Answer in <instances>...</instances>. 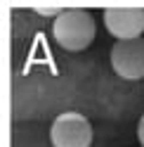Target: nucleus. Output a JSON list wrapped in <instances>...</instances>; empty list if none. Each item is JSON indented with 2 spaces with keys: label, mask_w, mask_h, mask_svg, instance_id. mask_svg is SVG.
<instances>
[{
  "label": "nucleus",
  "mask_w": 144,
  "mask_h": 147,
  "mask_svg": "<svg viewBox=\"0 0 144 147\" xmlns=\"http://www.w3.org/2000/svg\"><path fill=\"white\" fill-rule=\"evenodd\" d=\"M137 140H139V145L144 147V116L139 119V126H137Z\"/></svg>",
  "instance_id": "nucleus-5"
},
{
  "label": "nucleus",
  "mask_w": 144,
  "mask_h": 147,
  "mask_svg": "<svg viewBox=\"0 0 144 147\" xmlns=\"http://www.w3.org/2000/svg\"><path fill=\"white\" fill-rule=\"evenodd\" d=\"M111 67L121 78H144V38L116 40L111 48Z\"/></svg>",
  "instance_id": "nucleus-3"
},
{
  "label": "nucleus",
  "mask_w": 144,
  "mask_h": 147,
  "mask_svg": "<svg viewBox=\"0 0 144 147\" xmlns=\"http://www.w3.org/2000/svg\"><path fill=\"white\" fill-rule=\"evenodd\" d=\"M52 147H90L92 145V126L80 112L59 114L50 128Z\"/></svg>",
  "instance_id": "nucleus-2"
},
{
  "label": "nucleus",
  "mask_w": 144,
  "mask_h": 147,
  "mask_svg": "<svg viewBox=\"0 0 144 147\" xmlns=\"http://www.w3.org/2000/svg\"><path fill=\"white\" fill-rule=\"evenodd\" d=\"M95 17L87 10H64L52 24V36L59 48L69 52H80L95 40Z\"/></svg>",
  "instance_id": "nucleus-1"
},
{
  "label": "nucleus",
  "mask_w": 144,
  "mask_h": 147,
  "mask_svg": "<svg viewBox=\"0 0 144 147\" xmlns=\"http://www.w3.org/2000/svg\"><path fill=\"white\" fill-rule=\"evenodd\" d=\"M104 26L116 40H135L144 33L142 7H109L104 10Z\"/></svg>",
  "instance_id": "nucleus-4"
}]
</instances>
